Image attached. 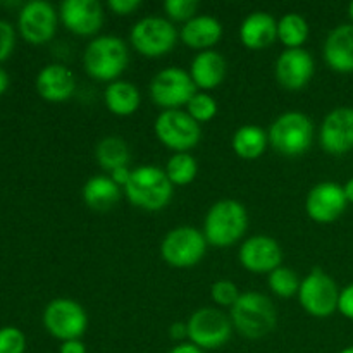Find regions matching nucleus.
<instances>
[{"instance_id":"f257e3e1","label":"nucleus","mask_w":353,"mask_h":353,"mask_svg":"<svg viewBox=\"0 0 353 353\" xmlns=\"http://www.w3.org/2000/svg\"><path fill=\"white\" fill-rule=\"evenodd\" d=\"M233 330L248 340H259L276 330L278 312L269 296L259 292L241 293L230 309Z\"/></svg>"},{"instance_id":"f03ea898","label":"nucleus","mask_w":353,"mask_h":353,"mask_svg":"<svg viewBox=\"0 0 353 353\" xmlns=\"http://www.w3.org/2000/svg\"><path fill=\"white\" fill-rule=\"evenodd\" d=\"M248 228V212L238 200H217L207 210L203 219V236L207 243L217 248H228L240 241Z\"/></svg>"},{"instance_id":"7ed1b4c3","label":"nucleus","mask_w":353,"mask_h":353,"mask_svg":"<svg viewBox=\"0 0 353 353\" xmlns=\"http://www.w3.org/2000/svg\"><path fill=\"white\" fill-rule=\"evenodd\" d=\"M172 183L164 169L157 165H140L131 171V178L124 186L126 199L137 209L147 212H159L165 209L172 200Z\"/></svg>"},{"instance_id":"20e7f679","label":"nucleus","mask_w":353,"mask_h":353,"mask_svg":"<svg viewBox=\"0 0 353 353\" xmlns=\"http://www.w3.org/2000/svg\"><path fill=\"white\" fill-rule=\"evenodd\" d=\"M130 64V50L123 38L116 34L95 37L85 48L83 68L99 81H117Z\"/></svg>"},{"instance_id":"39448f33","label":"nucleus","mask_w":353,"mask_h":353,"mask_svg":"<svg viewBox=\"0 0 353 353\" xmlns=\"http://www.w3.org/2000/svg\"><path fill=\"white\" fill-rule=\"evenodd\" d=\"M269 145L285 157L303 155L314 143V123L307 114L288 110L276 117L268 131Z\"/></svg>"},{"instance_id":"423d86ee","label":"nucleus","mask_w":353,"mask_h":353,"mask_svg":"<svg viewBox=\"0 0 353 353\" xmlns=\"http://www.w3.org/2000/svg\"><path fill=\"white\" fill-rule=\"evenodd\" d=\"M205 236L192 226H178L168 231L161 243V257L171 268L190 269L202 262L207 254Z\"/></svg>"},{"instance_id":"0eeeda50","label":"nucleus","mask_w":353,"mask_h":353,"mask_svg":"<svg viewBox=\"0 0 353 353\" xmlns=\"http://www.w3.org/2000/svg\"><path fill=\"white\" fill-rule=\"evenodd\" d=\"M130 41L140 55L157 59L174 48L178 41V30L165 17L148 16L133 24Z\"/></svg>"},{"instance_id":"6e6552de","label":"nucleus","mask_w":353,"mask_h":353,"mask_svg":"<svg viewBox=\"0 0 353 353\" xmlns=\"http://www.w3.org/2000/svg\"><path fill=\"white\" fill-rule=\"evenodd\" d=\"M340 292L341 290L338 288L336 281L327 272H324L323 269H312L302 279L296 296H299L300 307L309 316L326 319L338 310Z\"/></svg>"},{"instance_id":"1a4fd4ad","label":"nucleus","mask_w":353,"mask_h":353,"mask_svg":"<svg viewBox=\"0 0 353 353\" xmlns=\"http://www.w3.org/2000/svg\"><path fill=\"white\" fill-rule=\"evenodd\" d=\"M190 343L200 350H216L224 347L233 334V323L230 317L214 307H202L195 310L186 321Z\"/></svg>"},{"instance_id":"9d476101","label":"nucleus","mask_w":353,"mask_h":353,"mask_svg":"<svg viewBox=\"0 0 353 353\" xmlns=\"http://www.w3.org/2000/svg\"><path fill=\"white\" fill-rule=\"evenodd\" d=\"M157 140L169 150L188 152L199 145L202 128L186 110H162L154 123Z\"/></svg>"},{"instance_id":"9b49d317","label":"nucleus","mask_w":353,"mask_h":353,"mask_svg":"<svg viewBox=\"0 0 353 353\" xmlns=\"http://www.w3.org/2000/svg\"><path fill=\"white\" fill-rule=\"evenodd\" d=\"M148 92L159 107L164 110H176L186 107L196 93V86L188 71L178 65H169L152 78Z\"/></svg>"},{"instance_id":"f8f14e48","label":"nucleus","mask_w":353,"mask_h":353,"mask_svg":"<svg viewBox=\"0 0 353 353\" xmlns=\"http://www.w3.org/2000/svg\"><path fill=\"white\" fill-rule=\"evenodd\" d=\"M43 326L61 341L81 340L88 327V314L72 299H54L43 310Z\"/></svg>"},{"instance_id":"ddd939ff","label":"nucleus","mask_w":353,"mask_h":353,"mask_svg":"<svg viewBox=\"0 0 353 353\" xmlns=\"http://www.w3.org/2000/svg\"><path fill=\"white\" fill-rule=\"evenodd\" d=\"M59 14L54 6L45 0H31L26 2L17 16L21 37L33 45L47 43L54 38L57 31Z\"/></svg>"},{"instance_id":"4468645a","label":"nucleus","mask_w":353,"mask_h":353,"mask_svg":"<svg viewBox=\"0 0 353 353\" xmlns=\"http://www.w3.org/2000/svg\"><path fill=\"white\" fill-rule=\"evenodd\" d=\"M348 200L343 186L333 181H323L310 188L305 199L307 216L317 224H331L347 210Z\"/></svg>"},{"instance_id":"2eb2a0df","label":"nucleus","mask_w":353,"mask_h":353,"mask_svg":"<svg viewBox=\"0 0 353 353\" xmlns=\"http://www.w3.org/2000/svg\"><path fill=\"white\" fill-rule=\"evenodd\" d=\"M319 143L330 155H345L353 150V107H336L321 123Z\"/></svg>"},{"instance_id":"dca6fc26","label":"nucleus","mask_w":353,"mask_h":353,"mask_svg":"<svg viewBox=\"0 0 353 353\" xmlns=\"http://www.w3.org/2000/svg\"><path fill=\"white\" fill-rule=\"evenodd\" d=\"M238 261L241 268L254 274H271L274 269L281 268L283 250L274 238L255 234L241 243Z\"/></svg>"},{"instance_id":"f3484780","label":"nucleus","mask_w":353,"mask_h":353,"mask_svg":"<svg viewBox=\"0 0 353 353\" xmlns=\"http://www.w3.org/2000/svg\"><path fill=\"white\" fill-rule=\"evenodd\" d=\"M316 72L312 54L305 48H285L274 64V74L279 85L286 90L305 88Z\"/></svg>"},{"instance_id":"a211bd4d","label":"nucleus","mask_w":353,"mask_h":353,"mask_svg":"<svg viewBox=\"0 0 353 353\" xmlns=\"http://www.w3.org/2000/svg\"><path fill=\"white\" fill-rule=\"evenodd\" d=\"M62 24L78 37H93L103 24V7L99 0H64L59 9Z\"/></svg>"},{"instance_id":"6ab92c4d","label":"nucleus","mask_w":353,"mask_h":353,"mask_svg":"<svg viewBox=\"0 0 353 353\" xmlns=\"http://www.w3.org/2000/svg\"><path fill=\"white\" fill-rule=\"evenodd\" d=\"M38 95L47 102L61 103L71 99L76 90V78L71 69L65 68L64 64H47L40 69L37 74Z\"/></svg>"},{"instance_id":"aec40b11","label":"nucleus","mask_w":353,"mask_h":353,"mask_svg":"<svg viewBox=\"0 0 353 353\" xmlns=\"http://www.w3.org/2000/svg\"><path fill=\"white\" fill-rule=\"evenodd\" d=\"M323 55L334 72H353V24H338L324 41Z\"/></svg>"},{"instance_id":"412c9836","label":"nucleus","mask_w":353,"mask_h":353,"mask_svg":"<svg viewBox=\"0 0 353 353\" xmlns=\"http://www.w3.org/2000/svg\"><path fill=\"white\" fill-rule=\"evenodd\" d=\"M278 40V21L265 10L248 14L240 24V41L250 50H262Z\"/></svg>"},{"instance_id":"4be33fe9","label":"nucleus","mask_w":353,"mask_h":353,"mask_svg":"<svg viewBox=\"0 0 353 353\" xmlns=\"http://www.w3.org/2000/svg\"><path fill=\"white\" fill-rule=\"evenodd\" d=\"M226 69L228 64L224 55L212 48V50L199 52L193 57L188 72L196 88L202 92H210L223 85L226 78Z\"/></svg>"},{"instance_id":"5701e85b","label":"nucleus","mask_w":353,"mask_h":353,"mask_svg":"<svg viewBox=\"0 0 353 353\" xmlns=\"http://www.w3.org/2000/svg\"><path fill=\"white\" fill-rule=\"evenodd\" d=\"M223 24L219 19L207 14H200L190 19L188 23L183 24L181 31H179V40L190 48L203 52V50H212L223 38Z\"/></svg>"},{"instance_id":"b1692460","label":"nucleus","mask_w":353,"mask_h":353,"mask_svg":"<svg viewBox=\"0 0 353 353\" xmlns=\"http://www.w3.org/2000/svg\"><path fill=\"white\" fill-rule=\"evenodd\" d=\"M81 196L92 210L107 212L121 200V186H117L109 174H97L86 179Z\"/></svg>"},{"instance_id":"393cba45","label":"nucleus","mask_w":353,"mask_h":353,"mask_svg":"<svg viewBox=\"0 0 353 353\" xmlns=\"http://www.w3.org/2000/svg\"><path fill=\"white\" fill-rule=\"evenodd\" d=\"M103 102L110 114L119 117L133 116L141 103L140 90L126 79L109 83L103 90Z\"/></svg>"},{"instance_id":"a878e982","label":"nucleus","mask_w":353,"mask_h":353,"mask_svg":"<svg viewBox=\"0 0 353 353\" xmlns=\"http://www.w3.org/2000/svg\"><path fill=\"white\" fill-rule=\"evenodd\" d=\"M269 145V137L261 126L255 124H245L234 131L231 138V147L238 157L245 161H255L261 155H264L265 148Z\"/></svg>"},{"instance_id":"bb28decb","label":"nucleus","mask_w":353,"mask_h":353,"mask_svg":"<svg viewBox=\"0 0 353 353\" xmlns=\"http://www.w3.org/2000/svg\"><path fill=\"white\" fill-rule=\"evenodd\" d=\"M95 159L103 171L126 168L130 162V147L121 137H105L97 143Z\"/></svg>"},{"instance_id":"cd10ccee","label":"nucleus","mask_w":353,"mask_h":353,"mask_svg":"<svg viewBox=\"0 0 353 353\" xmlns=\"http://www.w3.org/2000/svg\"><path fill=\"white\" fill-rule=\"evenodd\" d=\"M309 38V23L296 12H288L278 19V40L285 48H303Z\"/></svg>"},{"instance_id":"c85d7f7f","label":"nucleus","mask_w":353,"mask_h":353,"mask_svg":"<svg viewBox=\"0 0 353 353\" xmlns=\"http://www.w3.org/2000/svg\"><path fill=\"white\" fill-rule=\"evenodd\" d=\"M164 172L172 186H186L195 181L199 174V162L190 152H176L165 162Z\"/></svg>"},{"instance_id":"c756f323","label":"nucleus","mask_w":353,"mask_h":353,"mask_svg":"<svg viewBox=\"0 0 353 353\" xmlns=\"http://www.w3.org/2000/svg\"><path fill=\"white\" fill-rule=\"evenodd\" d=\"M302 281H300L299 274L290 268H278L268 274V286L276 296L279 299H292V296L299 295V290Z\"/></svg>"},{"instance_id":"7c9ffc66","label":"nucleus","mask_w":353,"mask_h":353,"mask_svg":"<svg viewBox=\"0 0 353 353\" xmlns=\"http://www.w3.org/2000/svg\"><path fill=\"white\" fill-rule=\"evenodd\" d=\"M217 110H219V105L209 92H196L186 103V112L199 124L212 121L217 116Z\"/></svg>"},{"instance_id":"2f4dec72","label":"nucleus","mask_w":353,"mask_h":353,"mask_svg":"<svg viewBox=\"0 0 353 353\" xmlns=\"http://www.w3.org/2000/svg\"><path fill=\"white\" fill-rule=\"evenodd\" d=\"M241 293L238 292V286L230 279H219L210 286V299L219 307H233Z\"/></svg>"},{"instance_id":"473e14b6","label":"nucleus","mask_w":353,"mask_h":353,"mask_svg":"<svg viewBox=\"0 0 353 353\" xmlns=\"http://www.w3.org/2000/svg\"><path fill=\"white\" fill-rule=\"evenodd\" d=\"M196 9H199L196 0H165L164 2V10L171 23L172 21H178L183 24L188 23L190 19L196 16Z\"/></svg>"},{"instance_id":"72a5a7b5","label":"nucleus","mask_w":353,"mask_h":353,"mask_svg":"<svg viewBox=\"0 0 353 353\" xmlns=\"http://www.w3.org/2000/svg\"><path fill=\"white\" fill-rule=\"evenodd\" d=\"M26 336L19 327H0V353H24Z\"/></svg>"},{"instance_id":"f704fd0d","label":"nucleus","mask_w":353,"mask_h":353,"mask_svg":"<svg viewBox=\"0 0 353 353\" xmlns=\"http://www.w3.org/2000/svg\"><path fill=\"white\" fill-rule=\"evenodd\" d=\"M14 43H16V31L12 24L0 19V62L6 61L12 54Z\"/></svg>"},{"instance_id":"c9c22d12","label":"nucleus","mask_w":353,"mask_h":353,"mask_svg":"<svg viewBox=\"0 0 353 353\" xmlns=\"http://www.w3.org/2000/svg\"><path fill=\"white\" fill-rule=\"evenodd\" d=\"M338 312L347 319L353 321V283L345 286L340 292V300H338Z\"/></svg>"},{"instance_id":"e433bc0d","label":"nucleus","mask_w":353,"mask_h":353,"mask_svg":"<svg viewBox=\"0 0 353 353\" xmlns=\"http://www.w3.org/2000/svg\"><path fill=\"white\" fill-rule=\"evenodd\" d=\"M140 0H109L107 7L117 16H130L134 10L140 9Z\"/></svg>"},{"instance_id":"4c0bfd02","label":"nucleus","mask_w":353,"mask_h":353,"mask_svg":"<svg viewBox=\"0 0 353 353\" xmlns=\"http://www.w3.org/2000/svg\"><path fill=\"white\" fill-rule=\"evenodd\" d=\"M109 176L117 186L124 188V186L128 185V181H130V178H131V169L128 168V165H126V168H117V169H114V171H110Z\"/></svg>"},{"instance_id":"58836bf2","label":"nucleus","mask_w":353,"mask_h":353,"mask_svg":"<svg viewBox=\"0 0 353 353\" xmlns=\"http://www.w3.org/2000/svg\"><path fill=\"white\" fill-rule=\"evenodd\" d=\"M59 353H86V347L81 340L62 341Z\"/></svg>"},{"instance_id":"ea45409f","label":"nucleus","mask_w":353,"mask_h":353,"mask_svg":"<svg viewBox=\"0 0 353 353\" xmlns=\"http://www.w3.org/2000/svg\"><path fill=\"white\" fill-rule=\"evenodd\" d=\"M169 336H171L174 341H181L183 338H188V327H186V323L172 324V326L169 327Z\"/></svg>"},{"instance_id":"a19ab883","label":"nucleus","mask_w":353,"mask_h":353,"mask_svg":"<svg viewBox=\"0 0 353 353\" xmlns=\"http://www.w3.org/2000/svg\"><path fill=\"white\" fill-rule=\"evenodd\" d=\"M169 353H203V350H200L196 345L188 341V343H178Z\"/></svg>"},{"instance_id":"79ce46f5","label":"nucleus","mask_w":353,"mask_h":353,"mask_svg":"<svg viewBox=\"0 0 353 353\" xmlns=\"http://www.w3.org/2000/svg\"><path fill=\"white\" fill-rule=\"evenodd\" d=\"M9 88V74L0 68V95Z\"/></svg>"},{"instance_id":"37998d69","label":"nucleus","mask_w":353,"mask_h":353,"mask_svg":"<svg viewBox=\"0 0 353 353\" xmlns=\"http://www.w3.org/2000/svg\"><path fill=\"white\" fill-rule=\"evenodd\" d=\"M343 192H345V196H347L348 203H353V178H350L347 183H345Z\"/></svg>"},{"instance_id":"c03bdc74","label":"nucleus","mask_w":353,"mask_h":353,"mask_svg":"<svg viewBox=\"0 0 353 353\" xmlns=\"http://www.w3.org/2000/svg\"><path fill=\"white\" fill-rule=\"evenodd\" d=\"M348 16H350L352 24H353V2L350 3V6H348Z\"/></svg>"},{"instance_id":"a18cd8bd","label":"nucleus","mask_w":353,"mask_h":353,"mask_svg":"<svg viewBox=\"0 0 353 353\" xmlns=\"http://www.w3.org/2000/svg\"><path fill=\"white\" fill-rule=\"evenodd\" d=\"M340 353H353V345H352V347H347V348H343V350H341Z\"/></svg>"}]
</instances>
